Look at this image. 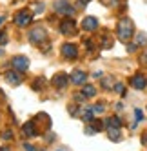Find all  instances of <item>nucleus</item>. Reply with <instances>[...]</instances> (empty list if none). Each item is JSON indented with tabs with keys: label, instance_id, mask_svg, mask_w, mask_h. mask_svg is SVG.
<instances>
[{
	"label": "nucleus",
	"instance_id": "4",
	"mask_svg": "<svg viewBox=\"0 0 147 151\" xmlns=\"http://www.w3.org/2000/svg\"><path fill=\"white\" fill-rule=\"evenodd\" d=\"M11 64H13V69H15V71H18V73H26V71H27V68H29V60H27L24 55L15 57V58L11 60Z\"/></svg>",
	"mask_w": 147,
	"mask_h": 151
},
{
	"label": "nucleus",
	"instance_id": "8",
	"mask_svg": "<svg viewBox=\"0 0 147 151\" xmlns=\"http://www.w3.org/2000/svg\"><path fill=\"white\" fill-rule=\"evenodd\" d=\"M67 82H69V78H67V75H66V73H56L55 77H53V80H51V84H53L55 88H58V89L66 88Z\"/></svg>",
	"mask_w": 147,
	"mask_h": 151
},
{
	"label": "nucleus",
	"instance_id": "3",
	"mask_svg": "<svg viewBox=\"0 0 147 151\" xmlns=\"http://www.w3.org/2000/svg\"><path fill=\"white\" fill-rule=\"evenodd\" d=\"M29 40H31V44H42V42L47 40V31L44 27H35L29 33Z\"/></svg>",
	"mask_w": 147,
	"mask_h": 151
},
{
	"label": "nucleus",
	"instance_id": "24",
	"mask_svg": "<svg viewBox=\"0 0 147 151\" xmlns=\"http://www.w3.org/2000/svg\"><path fill=\"white\" fill-rule=\"evenodd\" d=\"M42 9H44V4H36L35 6V13H42Z\"/></svg>",
	"mask_w": 147,
	"mask_h": 151
},
{
	"label": "nucleus",
	"instance_id": "10",
	"mask_svg": "<svg viewBox=\"0 0 147 151\" xmlns=\"http://www.w3.org/2000/svg\"><path fill=\"white\" fill-rule=\"evenodd\" d=\"M131 86L134 89H145V86H147V78L143 77V75H134V77L131 78Z\"/></svg>",
	"mask_w": 147,
	"mask_h": 151
},
{
	"label": "nucleus",
	"instance_id": "6",
	"mask_svg": "<svg viewBox=\"0 0 147 151\" xmlns=\"http://www.w3.org/2000/svg\"><path fill=\"white\" fill-rule=\"evenodd\" d=\"M62 55L66 58H69V60H73V58L78 57V47L75 44H64L62 46Z\"/></svg>",
	"mask_w": 147,
	"mask_h": 151
},
{
	"label": "nucleus",
	"instance_id": "21",
	"mask_svg": "<svg viewBox=\"0 0 147 151\" xmlns=\"http://www.w3.org/2000/svg\"><path fill=\"white\" fill-rule=\"evenodd\" d=\"M134 115H136V120H142V118H143V113H142V109H134Z\"/></svg>",
	"mask_w": 147,
	"mask_h": 151
},
{
	"label": "nucleus",
	"instance_id": "23",
	"mask_svg": "<svg viewBox=\"0 0 147 151\" xmlns=\"http://www.w3.org/2000/svg\"><path fill=\"white\" fill-rule=\"evenodd\" d=\"M102 84H103V88H106V89H109V88H111V86H113L109 78H103V82H102Z\"/></svg>",
	"mask_w": 147,
	"mask_h": 151
},
{
	"label": "nucleus",
	"instance_id": "11",
	"mask_svg": "<svg viewBox=\"0 0 147 151\" xmlns=\"http://www.w3.org/2000/svg\"><path fill=\"white\" fill-rule=\"evenodd\" d=\"M6 80L11 86H18L20 82H22V75H20L18 71H7L6 73Z\"/></svg>",
	"mask_w": 147,
	"mask_h": 151
},
{
	"label": "nucleus",
	"instance_id": "9",
	"mask_svg": "<svg viewBox=\"0 0 147 151\" xmlns=\"http://www.w3.org/2000/svg\"><path fill=\"white\" fill-rule=\"evenodd\" d=\"M86 80H87V73H86V71H80V69L73 71V75H71V82H73V84L83 86V84H86Z\"/></svg>",
	"mask_w": 147,
	"mask_h": 151
},
{
	"label": "nucleus",
	"instance_id": "30",
	"mask_svg": "<svg viewBox=\"0 0 147 151\" xmlns=\"http://www.w3.org/2000/svg\"><path fill=\"white\" fill-rule=\"evenodd\" d=\"M56 151H66V149H56Z\"/></svg>",
	"mask_w": 147,
	"mask_h": 151
},
{
	"label": "nucleus",
	"instance_id": "28",
	"mask_svg": "<svg viewBox=\"0 0 147 151\" xmlns=\"http://www.w3.org/2000/svg\"><path fill=\"white\" fill-rule=\"evenodd\" d=\"M142 62H143V64H147V53H145V55L142 57Z\"/></svg>",
	"mask_w": 147,
	"mask_h": 151
},
{
	"label": "nucleus",
	"instance_id": "29",
	"mask_svg": "<svg viewBox=\"0 0 147 151\" xmlns=\"http://www.w3.org/2000/svg\"><path fill=\"white\" fill-rule=\"evenodd\" d=\"M80 2H82V4H87V2H91V0H80Z\"/></svg>",
	"mask_w": 147,
	"mask_h": 151
},
{
	"label": "nucleus",
	"instance_id": "25",
	"mask_svg": "<svg viewBox=\"0 0 147 151\" xmlns=\"http://www.w3.org/2000/svg\"><path fill=\"white\" fill-rule=\"evenodd\" d=\"M24 147H26V151H36L33 146H29V144H24Z\"/></svg>",
	"mask_w": 147,
	"mask_h": 151
},
{
	"label": "nucleus",
	"instance_id": "16",
	"mask_svg": "<svg viewBox=\"0 0 147 151\" xmlns=\"http://www.w3.org/2000/svg\"><path fill=\"white\" fill-rule=\"evenodd\" d=\"M103 126H107V127H122V122H120L118 116H111V118H106V120H103Z\"/></svg>",
	"mask_w": 147,
	"mask_h": 151
},
{
	"label": "nucleus",
	"instance_id": "5",
	"mask_svg": "<svg viewBox=\"0 0 147 151\" xmlns=\"http://www.w3.org/2000/svg\"><path fill=\"white\" fill-rule=\"evenodd\" d=\"M31 20H33V15L24 9V11H18V13H16V17H15V24L20 26V27H26V26L31 24Z\"/></svg>",
	"mask_w": 147,
	"mask_h": 151
},
{
	"label": "nucleus",
	"instance_id": "19",
	"mask_svg": "<svg viewBox=\"0 0 147 151\" xmlns=\"http://www.w3.org/2000/svg\"><path fill=\"white\" fill-rule=\"evenodd\" d=\"M91 109H93V113H94V115H98V113H102L103 109H106V107H103L102 104H96V106H93Z\"/></svg>",
	"mask_w": 147,
	"mask_h": 151
},
{
	"label": "nucleus",
	"instance_id": "1",
	"mask_svg": "<svg viewBox=\"0 0 147 151\" xmlns=\"http://www.w3.org/2000/svg\"><path fill=\"white\" fill-rule=\"evenodd\" d=\"M133 33H134V26H133L131 20L129 18L120 20V24H118V38L122 42H127L133 37Z\"/></svg>",
	"mask_w": 147,
	"mask_h": 151
},
{
	"label": "nucleus",
	"instance_id": "12",
	"mask_svg": "<svg viewBox=\"0 0 147 151\" xmlns=\"http://www.w3.org/2000/svg\"><path fill=\"white\" fill-rule=\"evenodd\" d=\"M82 27L86 29V31H94V29L98 27V20L94 18V17H87V18H83Z\"/></svg>",
	"mask_w": 147,
	"mask_h": 151
},
{
	"label": "nucleus",
	"instance_id": "27",
	"mask_svg": "<svg viewBox=\"0 0 147 151\" xmlns=\"http://www.w3.org/2000/svg\"><path fill=\"white\" fill-rule=\"evenodd\" d=\"M114 89H116V91H123V86L122 84H116V86H114Z\"/></svg>",
	"mask_w": 147,
	"mask_h": 151
},
{
	"label": "nucleus",
	"instance_id": "17",
	"mask_svg": "<svg viewBox=\"0 0 147 151\" xmlns=\"http://www.w3.org/2000/svg\"><path fill=\"white\" fill-rule=\"evenodd\" d=\"M93 116H94V113H93V109H91V107H89V109H83L82 111V118H83V120H93Z\"/></svg>",
	"mask_w": 147,
	"mask_h": 151
},
{
	"label": "nucleus",
	"instance_id": "2",
	"mask_svg": "<svg viewBox=\"0 0 147 151\" xmlns=\"http://www.w3.org/2000/svg\"><path fill=\"white\" fill-rule=\"evenodd\" d=\"M55 9L58 15H64V17H73L75 15V7H73L67 0H56L55 2Z\"/></svg>",
	"mask_w": 147,
	"mask_h": 151
},
{
	"label": "nucleus",
	"instance_id": "13",
	"mask_svg": "<svg viewBox=\"0 0 147 151\" xmlns=\"http://www.w3.org/2000/svg\"><path fill=\"white\" fill-rule=\"evenodd\" d=\"M107 137L113 140V142H118L122 138V133H120V127H107Z\"/></svg>",
	"mask_w": 147,
	"mask_h": 151
},
{
	"label": "nucleus",
	"instance_id": "15",
	"mask_svg": "<svg viewBox=\"0 0 147 151\" xmlns=\"http://www.w3.org/2000/svg\"><path fill=\"white\" fill-rule=\"evenodd\" d=\"M82 95L86 96V99H89V96H94V95H96V88H94V86H91V84H83Z\"/></svg>",
	"mask_w": 147,
	"mask_h": 151
},
{
	"label": "nucleus",
	"instance_id": "22",
	"mask_svg": "<svg viewBox=\"0 0 147 151\" xmlns=\"http://www.w3.org/2000/svg\"><path fill=\"white\" fill-rule=\"evenodd\" d=\"M2 137H4V140H11V138H13V133H11V131H4Z\"/></svg>",
	"mask_w": 147,
	"mask_h": 151
},
{
	"label": "nucleus",
	"instance_id": "20",
	"mask_svg": "<svg viewBox=\"0 0 147 151\" xmlns=\"http://www.w3.org/2000/svg\"><path fill=\"white\" fill-rule=\"evenodd\" d=\"M6 42H7V33L2 31V33H0V46H6Z\"/></svg>",
	"mask_w": 147,
	"mask_h": 151
},
{
	"label": "nucleus",
	"instance_id": "26",
	"mask_svg": "<svg viewBox=\"0 0 147 151\" xmlns=\"http://www.w3.org/2000/svg\"><path fill=\"white\" fill-rule=\"evenodd\" d=\"M142 144H143V146H147V133H143V135H142Z\"/></svg>",
	"mask_w": 147,
	"mask_h": 151
},
{
	"label": "nucleus",
	"instance_id": "18",
	"mask_svg": "<svg viewBox=\"0 0 147 151\" xmlns=\"http://www.w3.org/2000/svg\"><path fill=\"white\" fill-rule=\"evenodd\" d=\"M136 44H138V46H145L147 44V35L145 33H138V35H136Z\"/></svg>",
	"mask_w": 147,
	"mask_h": 151
},
{
	"label": "nucleus",
	"instance_id": "7",
	"mask_svg": "<svg viewBox=\"0 0 147 151\" xmlns=\"http://www.w3.org/2000/svg\"><path fill=\"white\" fill-rule=\"evenodd\" d=\"M60 31L64 35H67V37H73L76 33V24L73 22V20H64V22L60 24Z\"/></svg>",
	"mask_w": 147,
	"mask_h": 151
},
{
	"label": "nucleus",
	"instance_id": "14",
	"mask_svg": "<svg viewBox=\"0 0 147 151\" xmlns=\"http://www.w3.org/2000/svg\"><path fill=\"white\" fill-rule=\"evenodd\" d=\"M22 131H24V135H26V137H35V135L38 133L36 129H35V122H27V124H24Z\"/></svg>",
	"mask_w": 147,
	"mask_h": 151
}]
</instances>
